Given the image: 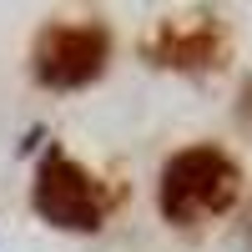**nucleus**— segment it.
Returning <instances> with one entry per match:
<instances>
[{
  "label": "nucleus",
  "mask_w": 252,
  "mask_h": 252,
  "mask_svg": "<svg viewBox=\"0 0 252 252\" xmlns=\"http://www.w3.org/2000/svg\"><path fill=\"white\" fill-rule=\"evenodd\" d=\"M111 31L101 20H51L31 46V76L46 91H81L106 71Z\"/></svg>",
  "instance_id": "obj_3"
},
{
  "label": "nucleus",
  "mask_w": 252,
  "mask_h": 252,
  "mask_svg": "<svg viewBox=\"0 0 252 252\" xmlns=\"http://www.w3.org/2000/svg\"><path fill=\"white\" fill-rule=\"evenodd\" d=\"M227 26L217 15H177V20H157L141 40V56L161 71H187V76H207L227 66Z\"/></svg>",
  "instance_id": "obj_4"
},
{
  "label": "nucleus",
  "mask_w": 252,
  "mask_h": 252,
  "mask_svg": "<svg viewBox=\"0 0 252 252\" xmlns=\"http://www.w3.org/2000/svg\"><path fill=\"white\" fill-rule=\"evenodd\" d=\"M237 126L252 136V76L242 81V96H237Z\"/></svg>",
  "instance_id": "obj_5"
},
{
  "label": "nucleus",
  "mask_w": 252,
  "mask_h": 252,
  "mask_svg": "<svg viewBox=\"0 0 252 252\" xmlns=\"http://www.w3.org/2000/svg\"><path fill=\"white\" fill-rule=\"evenodd\" d=\"M121 192L111 182H101L96 172H86L76 157H66L61 146H51L35 166V182H31V207L51 227L61 232H101L106 217L116 212Z\"/></svg>",
  "instance_id": "obj_2"
},
{
  "label": "nucleus",
  "mask_w": 252,
  "mask_h": 252,
  "mask_svg": "<svg viewBox=\"0 0 252 252\" xmlns=\"http://www.w3.org/2000/svg\"><path fill=\"white\" fill-rule=\"evenodd\" d=\"M242 237H247V247H252V207H247V227H242Z\"/></svg>",
  "instance_id": "obj_6"
},
{
  "label": "nucleus",
  "mask_w": 252,
  "mask_h": 252,
  "mask_svg": "<svg viewBox=\"0 0 252 252\" xmlns=\"http://www.w3.org/2000/svg\"><path fill=\"white\" fill-rule=\"evenodd\" d=\"M242 197V166L232 152L212 141L182 146L161 161L157 177V212L172 227H202L212 217H227Z\"/></svg>",
  "instance_id": "obj_1"
}]
</instances>
